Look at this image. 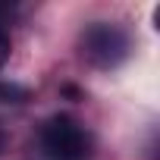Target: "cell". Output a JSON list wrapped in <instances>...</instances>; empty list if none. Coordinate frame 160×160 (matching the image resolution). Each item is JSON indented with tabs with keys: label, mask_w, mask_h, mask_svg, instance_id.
Returning <instances> with one entry per match:
<instances>
[{
	"label": "cell",
	"mask_w": 160,
	"mask_h": 160,
	"mask_svg": "<svg viewBox=\"0 0 160 160\" xmlns=\"http://www.w3.org/2000/svg\"><path fill=\"white\" fill-rule=\"evenodd\" d=\"M38 148L44 160H91L94 157V135L82 119L69 113H53L44 119L38 132Z\"/></svg>",
	"instance_id": "6da1fadb"
},
{
	"label": "cell",
	"mask_w": 160,
	"mask_h": 160,
	"mask_svg": "<svg viewBox=\"0 0 160 160\" xmlns=\"http://www.w3.org/2000/svg\"><path fill=\"white\" fill-rule=\"evenodd\" d=\"M132 53V35L116 22H91L78 32V57L94 69H116Z\"/></svg>",
	"instance_id": "7a4b0ae2"
},
{
	"label": "cell",
	"mask_w": 160,
	"mask_h": 160,
	"mask_svg": "<svg viewBox=\"0 0 160 160\" xmlns=\"http://www.w3.org/2000/svg\"><path fill=\"white\" fill-rule=\"evenodd\" d=\"M28 101V91L19 85H0V104H22Z\"/></svg>",
	"instance_id": "3957f363"
},
{
	"label": "cell",
	"mask_w": 160,
	"mask_h": 160,
	"mask_svg": "<svg viewBox=\"0 0 160 160\" xmlns=\"http://www.w3.org/2000/svg\"><path fill=\"white\" fill-rule=\"evenodd\" d=\"M10 50H13V44H10V35H7V28L0 25V69L7 66V60H10Z\"/></svg>",
	"instance_id": "277c9868"
},
{
	"label": "cell",
	"mask_w": 160,
	"mask_h": 160,
	"mask_svg": "<svg viewBox=\"0 0 160 160\" xmlns=\"http://www.w3.org/2000/svg\"><path fill=\"white\" fill-rule=\"evenodd\" d=\"M3 148H7V129L0 126V154H3Z\"/></svg>",
	"instance_id": "5b68a950"
}]
</instances>
